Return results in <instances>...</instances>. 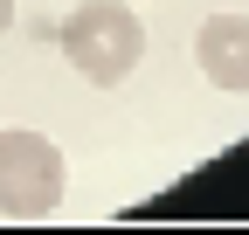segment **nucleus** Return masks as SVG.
I'll return each mask as SVG.
<instances>
[{
	"label": "nucleus",
	"mask_w": 249,
	"mask_h": 235,
	"mask_svg": "<svg viewBox=\"0 0 249 235\" xmlns=\"http://www.w3.org/2000/svg\"><path fill=\"white\" fill-rule=\"evenodd\" d=\"M55 49L83 83L118 90L124 76L145 63V21L132 0H76L70 14L55 21Z\"/></svg>",
	"instance_id": "1"
},
{
	"label": "nucleus",
	"mask_w": 249,
	"mask_h": 235,
	"mask_svg": "<svg viewBox=\"0 0 249 235\" xmlns=\"http://www.w3.org/2000/svg\"><path fill=\"white\" fill-rule=\"evenodd\" d=\"M70 194V166L49 132L7 125L0 132V221H49Z\"/></svg>",
	"instance_id": "2"
},
{
	"label": "nucleus",
	"mask_w": 249,
	"mask_h": 235,
	"mask_svg": "<svg viewBox=\"0 0 249 235\" xmlns=\"http://www.w3.org/2000/svg\"><path fill=\"white\" fill-rule=\"evenodd\" d=\"M194 69L229 97H249V14H208L194 28Z\"/></svg>",
	"instance_id": "3"
},
{
	"label": "nucleus",
	"mask_w": 249,
	"mask_h": 235,
	"mask_svg": "<svg viewBox=\"0 0 249 235\" xmlns=\"http://www.w3.org/2000/svg\"><path fill=\"white\" fill-rule=\"evenodd\" d=\"M7 28H14V0H0V35H7Z\"/></svg>",
	"instance_id": "4"
}]
</instances>
